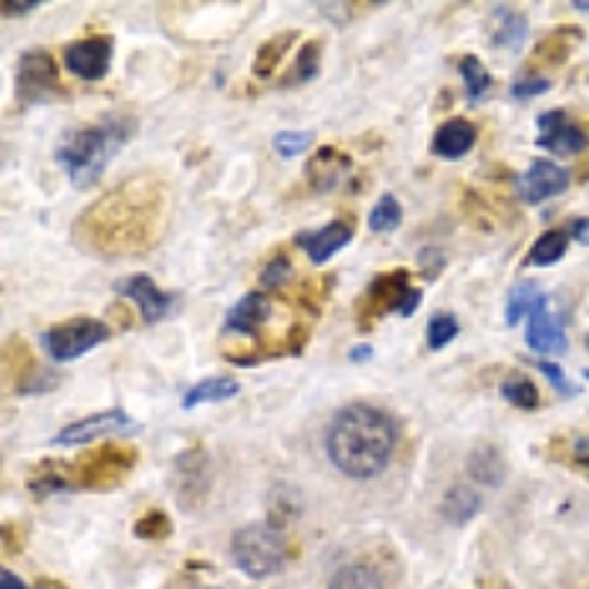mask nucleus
<instances>
[{"label":"nucleus","mask_w":589,"mask_h":589,"mask_svg":"<svg viewBox=\"0 0 589 589\" xmlns=\"http://www.w3.org/2000/svg\"><path fill=\"white\" fill-rule=\"evenodd\" d=\"M60 69L44 48H33L18 56L16 65V101L21 106L48 104L62 95Z\"/></svg>","instance_id":"obj_7"},{"label":"nucleus","mask_w":589,"mask_h":589,"mask_svg":"<svg viewBox=\"0 0 589 589\" xmlns=\"http://www.w3.org/2000/svg\"><path fill=\"white\" fill-rule=\"evenodd\" d=\"M294 35L292 30H287V33H278V35H271L269 42H262V48L257 51V60H254V74L260 80H269L271 78V71L278 69L280 60L287 56L289 48H292L294 42Z\"/></svg>","instance_id":"obj_29"},{"label":"nucleus","mask_w":589,"mask_h":589,"mask_svg":"<svg viewBox=\"0 0 589 589\" xmlns=\"http://www.w3.org/2000/svg\"><path fill=\"white\" fill-rule=\"evenodd\" d=\"M65 69L80 80H104L110 74V60H113V39L110 35H89V39H78L71 42L62 53Z\"/></svg>","instance_id":"obj_12"},{"label":"nucleus","mask_w":589,"mask_h":589,"mask_svg":"<svg viewBox=\"0 0 589 589\" xmlns=\"http://www.w3.org/2000/svg\"><path fill=\"white\" fill-rule=\"evenodd\" d=\"M575 459L578 463H589V436H581V440L575 442Z\"/></svg>","instance_id":"obj_43"},{"label":"nucleus","mask_w":589,"mask_h":589,"mask_svg":"<svg viewBox=\"0 0 589 589\" xmlns=\"http://www.w3.org/2000/svg\"><path fill=\"white\" fill-rule=\"evenodd\" d=\"M528 39V18L519 9L495 7L493 9V44L504 51H519Z\"/></svg>","instance_id":"obj_22"},{"label":"nucleus","mask_w":589,"mask_h":589,"mask_svg":"<svg viewBox=\"0 0 589 589\" xmlns=\"http://www.w3.org/2000/svg\"><path fill=\"white\" fill-rule=\"evenodd\" d=\"M230 557L239 572L254 581H266L271 575L283 572L289 560L287 534L275 521H251L230 539Z\"/></svg>","instance_id":"obj_4"},{"label":"nucleus","mask_w":589,"mask_h":589,"mask_svg":"<svg viewBox=\"0 0 589 589\" xmlns=\"http://www.w3.org/2000/svg\"><path fill=\"white\" fill-rule=\"evenodd\" d=\"M401 218H404V209H401L399 198L395 195H381V200L369 213V230L372 234H392V230H399Z\"/></svg>","instance_id":"obj_31"},{"label":"nucleus","mask_w":589,"mask_h":589,"mask_svg":"<svg viewBox=\"0 0 589 589\" xmlns=\"http://www.w3.org/2000/svg\"><path fill=\"white\" fill-rule=\"evenodd\" d=\"M271 319V298L262 292H248L227 310L225 333L239 337H260L262 324Z\"/></svg>","instance_id":"obj_17"},{"label":"nucleus","mask_w":589,"mask_h":589,"mask_svg":"<svg viewBox=\"0 0 589 589\" xmlns=\"http://www.w3.org/2000/svg\"><path fill=\"white\" fill-rule=\"evenodd\" d=\"M39 9V0H24V3H3V16L7 18H18V16H27V12H35Z\"/></svg>","instance_id":"obj_39"},{"label":"nucleus","mask_w":589,"mask_h":589,"mask_svg":"<svg viewBox=\"0 0 589 589\" xmlns=\"http://www.w3.org/2000/svg\"><path fill=\"white\" fill-rule=\"evenodd\" d=\"M569 172L564 165H555L551 159H534L528 172L516 174V198L521 204L537 207L542 200L555 198L560 192L569 189Z\"/></svg>","instance_id":"obj_10"},{"label":"nucleus","mask_w":589,"mask_h":589,"mask_svg":"<svg viewBox=\"0 0 589 589\" xmlns=\"http://www.w3.org/2000/svg\"><path fill=\"white\" fill-rule=\"evenodd\" d=\"M569 236H572L575 242L589 245V218L587 216L575 218L572 225H569Z\"/></svg>","instance_id":"obj_40"},{"label":"nucleus","mask_w":589,"mask_h":589,"mask_svg":"<svg viewBox=\"0 0 589 589\" xmlns=\"http://www.w3.org/2000/svg\"><path fill=\"white\" fill-rule=\"evenodd\" d=\"M165 225V192L154 177H133L78 218L74 236L101 257H127L156 245Z\"/></svg>","instance_id":"obj_1"},{"label":"nucleus","mask_w":589,"mask_h":589,"mask_svg":"<svg viewBox=\"0 0 589 589\" xmlns=\"http://www.w3.org/2000/svg\"><path fill=\"white\" fill-rule=\"evenodd\" d=\"M502 395L519 410H534L539 404V390L530 378H507L502 383Z\"/></svg>","instance_id":"obj_33"},{"label":"nucleus","mask_w":589,"mask_h":589,"mask_svg":"<svg viewBox=\"0 0 589 589\" xmlns=\"http://www.w3.org/2000/svg\"><path fill=\"white\" fill-rule=\"evenodd\" d=\"M239 381L236 378H207V381L195 383V386H189V390L183 392V401L180 407L183 410H195L200 407V404H218V401H227V399H236L239 395Z\"/></svg>","instance_id":"obj_23"},{"label":"nucleus","mask_w":589,"mask_h":589,"mask_svg":"<svg viewBox=\"0 0 589 589\" xmlns=\"http://www.w3.org/2000/svg\"><path fill=\"white\" fill-rule=\"evenodd\" d=\"M566 248H569V234L566 230H546L537 242L530 245L525 266H555V262L566 257Z\"/></svg>","instance_id":"obj_27"},{"label":"nucleus","mask_w":589,"mask_h":589,"mask_svg":"<svg viewBox=\"0 0 589 589\" xmlns=\"http://www.w3.org/2000/svg\"><path fill=\"white\" fill-rule=\"evenodd\" d=\"M354 239V225L351 218H337L330 221L321 230H303V234L294 236V245L301 248L307 257H310L312 266H324V262L345 248L348 242Z\"/></svg>","instance_id":"obj_14"},{"label":"nucleus","mask_w":589,"mask_h":589,"mask_svg":"<svg viewBox=\"0 0 589 589\" xmlns=\"http://www.w3.org/2000/svg\"><path fill=\"white\" fill-rule=\"evenodd\" d=\"M539 369V372L546 374L548 378V383H551V386H555L557 392H560V395H566V399H572L575 392V386H572V381H569V378H566L564 374V369H560V365H555V363H548V360H539V363H534Z\"/></svg>","instance_id":"obj_38"},{"label":"nucleus","mask_w":589,"mask_h":589,"mask_svg":"<svg viewBox=\"0 0 589 589\" xmlns=\"http://www.w3.org/2000/svg\"><path fill=\"white\" fill-rule=\"evenodd\" d=\"M525 339H528L530 351H537V354L560 356V354H566V351H569L564 321L557 319L555 312H548V298L528 316Z\"/></svg>","instance_id":"obj_16"},{"label":"nucleus","mask_w":589,"mask_h":589,"mask_svg":"<svg viewBox=\"0 0 589 589\" xmlns=\"http://www.w3.org/2000/svg\"><path fill=\"white\" fill-rule=\"evenodd\" d=\"M369 356H372V348H369V345H356L354 351L348 354V360H351V363H363V360H369Z\"/></svg>","instance_id":"obj_44"},{"label":"nucleus","mask_w":589,"mask_h":589,"mask_svg":"<svg viewBox=\"0 0 589 589\" xmlns=\"http://www.w3.org/2000/svg\"><path fill=\"white\" fill-rule=\"evenodd\" d=\"M133 534L140 539H154L156 542V539H165L172 534V519L163 510H147L142 519H136Z\"/></svg>","instance_id":"obj_34"},{"label":"nucleus","mask_w":589,"mask_h":589,"mask_svg":"<svg viewBox=\"0 0 589 589\" xmlns=\"http://www.w3.org/2000/svg\"><path fill=\"white\" fill-rule=\"evenodd\" d=\"M27 489H30L33 498L42 502V498H48V495L62 493V489H71L69 472H65V466H60V463H42V466L35 468L33 475L27 477Z\"/></svg>","instance_id":"obj_28"},{"label":"nucleus","mask_w":589,"mask_h":589,"mask_svg":"<svg viewBox=\"0 0 589 589\" xmlns=\"http://www.w3.org/2000/svg\"><path fill=\"white\" fill-rule=\"evenodd\" d=\"M548 294L539 292L537 283H530V280H521V283H516V287L507 292V307H504V321L510 324V328H516L525 316H530V312L537 310L539 303L546 301Z\"/></svg>","instance_id":"obj_24"},{"label":"nucleus","mask_w":589,"mask_h":589,"mask_svg":"<svg viewBox=\"0 0 589 589\" xmlns=\"http://www.w3.org/2000/svg\"><path fill=\"white\" fill-rule=\"evenodd\" d=\"M292 278H294L292 262H289L287 254H278L275 260L266 262V269H262L260 275V283L266 289H283Z\"/></svg>","instance_id":"obj_35"},{"label":"nucleus","mask_w":589,"mask_h":589,"mask_svg":"<svg viewBox=\"0 0 589 589\" xmlns=\"http://www.w3.org/2000/svg\"><path fill=\"white\" fill-rule=\"evenodd\" d=\"M572 7L575 9H581V12H589V3H587V0H575Z\"/></svg>","instance_id":"obj_46"},{"label":"nucleus","mask_w":589,"mask_h":589,"mask_svg":"<svg viewBox=\"0 0 589 589\" xmlns=\"http://www.w3.org/2000/svg\"><path fill=\"white\" fill-rule=\"evenodd\" d=\"M110 333L113 330H110L106 321L92 319V316H78V319H69L62 324H53L51 330H44L42 348L56 363H71V360L89 354L92 348L104 345Z\"/></svg>","instance_id":"obj_6"},{"label":"nucleus","mask_w":589,"mask_h":589,"mask_svg":"<svg viewBox=\"0 0 589 589\" xmlns=\"http://www.w3.org/2000/svg\"><path fill=\"white\" fill-rule=\"evenodd\" d=\"M39 589H65V587H60V583H51V581H39Z\"/></svg>","instance_id":"obj_45"},{"label":"nucleus","mask_w":589,"mask_h":589,"mask_svg":"<svg viewBox=\"0 0 589 589\" xmlns=\"http://www.w3.org/2000/svg\"><path fill=\"white\" fill-rule=\"evenodd\" d=\"M457 69L459 78H463V86H466V101L468 104H480L489 95V89H493V74L484 69V62L477 60L475 53L459 56Z\"/></svg>","instance_id":"obj_25"},{"label":"nucleus","mask_w":589,"mask_h":589,"mask_svg":"<svg viewBox=\"0 0 589 589\" xmlns=\"http://www.w3.org/2000/svg\"><path fill=\"white\" fill-rule=\"evenodd\" d=\"M136 459H140V451L133 448V445H115V442H110L104 448L83 454L74 466H65V472H69L71 486L110 489V486H118L124 477L131 475Z\"/></svg>","instance_id":"obj_5"},{"label":"nucleus","mask_w":589,"mask_h":589,"mask_svg":"<svg viewBox=\"0 0 589 589\" xmlns=\"http://www.w3.org/2000/svg\"><path fill=\"white\" fill-rule=\"evenodd\" d=\"M0 589H27V583L18 578V575H12L9 569H3V575H0Z\"/></svg>","instance_id":"obj_41"},{"label":"nucleus","mask_w":589,"mask_h":589,"mask_svg":"<svg viewBox=\"0 0 589 589\" xmlns=\"http://www.w3.org/2000/svg\"><path fill=\"white\" fill-rule=\"evenodd\" d=\"M328 589H383V578L372 566L348 564L330 578Z\"/></svg>","instance_id":"obj_30"},{"label":"nucleus","mask_w":589,"mask_h":589,"mask_svg":"<svg viewBox=\"0 0 589 589\" xmlns=\"http://www.w3.org/2000/svg\"><path fill=\"white\" fill-rule=\"evenodd\" d=\"M321 71V42L319 39H310V42L301 44V51L294 53V65L280 86H301V83H310V80L319 78Z\"/></svg>","instance_id":"obj_26"},{"label":"nucleus","mask_w":589,"mask_h":589,"mask_svg":"<svg viewBox=\"0 0 589 589\" xmlns=\"http://www.w3.org/2000/svg\"><path fill=\"white\" fill-rule=\"evenodd\" d=\"M537 127L542 133L537 136V145L551 151L560 156H575L581 154L583 147L589 145V131L583 124H572L566 118L564 110H551L542 113L537 118Z\"/></svg>","instance_id":"obj_13"},{"label":"nucleus","mask_w":589,"mask_h":589,"mask_svg":"<svg viewBox=\"0 0 589 589\" xmlns=\"http://www.w3.org/2000/svg\"><path fill=\"white\" fill-rule=\"evenodd\" d=\"M583 378H587V381H589V372H583Z\"/></svg>","instance_id":"obj_48"},{"label":"nucleus","mask_w":589,"mask_h":589,"mask_svg":"<svg viewBox=\"0 0 589 589\" xmlns=\"http://www.w3.org/2000/svg\"><path fill=\"white\" fill-rule=\"evenodd\" d=\"M131 431H140V425L124 410H104V413H95V416L80 418L74 425L62 427L60 434L51 440V445L71 448V445H83V442L101 440V436L131 434Z\"/></svg>","instance_id":"obj_11"},{"label":"nucleus","mask_w":589,"mask_h":589,"mask_svg":"<svg viewBox=\"0 0 589 589\" xmlns=\"http://www.w3.org/2000/svg\"><path fill=\"white\" fill-rule=\"evenodd\" d=\"M548 89H551L548 78H521L510 86V97L513 101H530V97L546 95Z\"/></svg>","instance_id":"obj_37"},{"label":"nucleus","mask_w":589,"mask_h":589,"mask_svg":"<svg viewBox=\"0 0 589 589\" xmlns=\"http://www.w3.org/2000/svg\"><path fill=\"white\" fill-rule=\"evenodd\" d=\"M115 292L122 294V298H131V301L140 307L142 319L145 321L165 319V316L174 310V301H177L172 292H163V289L156 287L147 275H133V278L118 280V283H115Z\"/></svg>","instance_id":"obj_15"},{"label":"nucleus","mask_w":589,"mask_h":589,"mask_svg":"<svg viewBox=\"0 0 589 589\" xmlns=\"http://www.w3.org/2000/svg\"><path fill=\"white\" fill-rule=\"evenodd\" d=\"M466 472L475 484L495 489V486H502L504 475H507V463H504L502 451L484 442V445L472 448V454L466 457Z\"/></svg>","instance_id":"obj_21"},{"label":"nucleus","mask_w":589,"mask_h":589,"mask_svg":"<svg viewBox=\"0 0 589 589\" xmlns=\"http://www.w3.org/2000/svg\"><path fill=\"white\" fill-rule=\"evenodd\" d=\"M275 151H278L283 159H292V156L303 154L307 147L312 145V133L310 131H280L275 140H271Z\"/></svg>","instance_id":"obj_36"},{"label":"nucleus","mask_w":589,"mask_h":589,"mask_svg":"<svg viewBox=\"0 0 589 589\" xmlns=\"http://www.w3.org/2000/svg\"><path fill=\"white\" fill-rule=\"evenodd\" d=\"M328 457L342 475L354 480H372L390 466L399 427L386 410L372 404H348L328 427Z\"/></svg>","instance_id":"obj_2"},{"label":"nucleus","mask_w":589,"mask_h":589,"mask_svg":"<svg viewBox=\"0 0 589 589\" xmlns=\"http://www.w3.org/2000/svg\"><path fill=\"white\" fill-rule=\"evenodd\" d=\"M459 333V321L454 312H434L427 321V348L431 351H442V348L454 342Z\"/></svg>","instance_id":"obj_32"},{"label":"nucleus","mask_w":589,"mask_h":589,"mask_svg":"<svg viewBox=\"0 0 589 589\" xmlns=\"http://www.w3.org/2000/svg\"><path fill=\"white\" fill-rule=\"evenodd\" d=\"M477 145V127L466 118H451V122L440 124L431 142V151L440 159H459L466 156L472 147Z\"/></svg>","instance_id":"obj_18"},{"label":"nucleus","mask_w":589,"mask_h":589,"mask_svg":"<svg viewBox=\"0 0 589 589\" xmlns=\"http://www.w3.org/2000/svg\"><path fill=\"white\" fill-rule=\"evenodd\" d=\"M133 136H136V118L124 113L101 115L95 122L71 127L62 136L56 145V163L69 174L74 189H92Z\"/></svg>","instance_id":"obj_3"},{"label":"nucleus","mask_w":589,"mask_h":589,"mask_svg":"<svg viewBox=\"0 0 589 589\" xmlns=\"http://www.w3.org/2000/svg\"><path fill=\"white\" fill-rule=\"evenodd\" d=\"M480 507H484V495L477 493L475 486L454 484L448 493L442 495L440 516L448 521V525L459 528V525H466V521L475 519L477 513H480Z\"/></svg>","instance_id":"obj_20"},{"label":"nucleus","mask_w":589,"mask_h":589,"mask_svg":"<svg viewBox=\"0 0 589 589\" xmlns=\"http://www.w3.org/2000/svg\"><path fill=\"white\" fill-rule=\"evenodd\" d=\"M413 292L407 269L386 271L369 283V289L363 292L360 303H356V316H360V328H372L374 319H381L386 312H401L404 301Z\"/></svg>","instance_id":"obj_8"},{"label":"nucleus","mask_w":589,"mask_h":589,"mask_svg":"<svg viewBox=\"0 0 589 589\" xmlns=\"http://www.w3.org/2000/svg\"><path fill=\"white\" fill-rule=\"evenodd\" d=\"M418 303H422V292H418V289H413L407 301H404V310H401V316H413V312L418 310Z\"/></svg>","instance_id":"obj_42"},{"label":"nucleus","mask_w":589,"mask_h":589,"mask_svg":"<svg viewBox=\"0 0 589 589\" xmlns=\"http://www.w3.org/2000/svg\"><path fill=\"white\" fill-rule=\"evenodd\" d=\"M348 168H351V159L342 151H337V147H319L316 156L307 163V180H310V186L316 192H328L342 180V174Z\"/></svg>","instance_id":"obj_19"},{"label":"nucleus","mask_w":589,"mask_h":589,"mask_svg":"<svg viewBox=\"0 0 589 589\" xmlns=\"http://www.w3.org/2000/svg\"><path fill=\"white\" fill-rule=\"evenodd\" d=\"M174 468H177V484H174V495L186 510H195L207 502L209 493V457L200 445H192L183 454L174 457Z\"/></svg>","instance_id":"obj_9"},{"label":"nucleus","mask_w":589,"mask_h":589,"mask_svg":"<svg viewBox=\"0 0 589 589\" xmlns=\"http://www.w3.org/2000/svg\"><path fill=\"white\" fill-rule=\"evenodd\" d=\"M587 351H589V333H587Z\"/></svg>","instance_id":"obj_47"}]
</instances>
